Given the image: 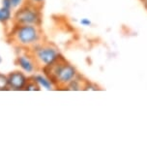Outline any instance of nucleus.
I'll list each match as a JSON object with an SVG mask.
<instances>
[{
  "label": "nucleus",
  "instance_id": "obj_1",
  "mask_svg": "<svg viewBox=\"0 0 147 148\" xmlns=\"http://www.w3.org/2000/svg\"><path fill=\"white\" fill-rule=\"evenodd\" d=\"M42 71L51 80L55 87L60 88H65L79 75L77 69L63 56L51 65L42 67Z\"/></svg>",
  "mask_w": 147,
  "mask_h": 148
},
{
  "label": "nucleus",
  "instance_id": "obj_2",
  "mask_svg": "<svg viewBox=\"0 0 147 148\" xmlns=\"http://www.w3.org/2000/svg\"><path fill=\"white\" fill-rule=\"evenodd\" d=\"M42 31L39 25L24 24L18 25L14 23V26L10 32L11 41L18 47L31 49L32 47L42 43Z\"/></svg>",
  "mask_w": 147,
  "mask_h": 148
},
{
  "label": "nucleus",
  "instance_id": "obj_3",
  "mask_svg": "<svg viewBox=\"0 0 147 148\" xmlns=\"http://www.w3.org/2000/svg\"><path fill=\"white\" fill-rule=\"evenodd\" d=\"M42 8L36 7L25 2L23 6L16 9L13 15V23L18 25L32 24V25H41L42 23Z\"/></svg>",
  "mask_w": 147,
  "mask_h": 148
},
{
  "label": "nucleus",
  "instance_id": "obj_4",
  "mask_svg": "<svg viewBox=\"0 0 147 148\" xmlns=\"http://www.w3.org/2000/svg\"><path fill=\"white\" fill-rule=\"evenodd\" d=\"M36 62L41 67L49 66L62 56L54 45L40 43L30 49Z\"/></svg>",
  "mask_w": 147,
  "mask_h": 148
},
{
  "label": "nucleus",
  "instance_id": "obj_5",
  "mask_svg": "<svg viewBox=\"0 0 147 148\" xmlns=\"http://www.w3.org/2000/svg\"><path fill=\"white\" fill-rule=\"evenodd\" d=\"M15 63L26 75H33L38 67V64L30 51L29 52L24 51L18 53L16 57Z\"/></svg>",
  "mask_w": 147,
  "mask_h": 148
},
{
  "label": "nucleus",
  "instance_id": "obj_6",
  "mask_svg": "<svg viewBox=\"0 0 147 148\" xmlns=\"http://www.w3.org/2000/svg\"><path fill=\"white\" fill-rule=\"evenodd\" d=\"M8 76V84L9 89L11 90H24L27 82L29 77L26 76L25 73H23L21 70H16V71L11 72Z\"/></svg>",
  "mask_w": 147,
  "mask_h": 148
},
{
  "label": "nucleus",
  "instance_id": "obj_7",
  "mask_svg": "<svg viewBox=\"0 0 147 148\" xmlns=\"http://www.w3.org/2000/svg\"><path fill=\"white\" fill-rule=\"evenodd\" d=\"M31 77L37 82V84L40 86V88L46 89V90L49 91L52 90L55 87L53 83L51 82V80L45 74H33Z\"/></svg>",
  "mask_w": 147,
  "mask_h": 148
},
{
  "label": "nucleus",
  "instance_id": "obj_8",
  "mask_svg": "<svg viewBox=\"0 0 147 148\" xmlns=\"http://www.w3.org/2000/svg\"><path fill=\"white\" fill-rule=\"evenodd\" d=\"M85 80H82V77L77 75L76 79H74L71 82H69L67 85H66L65 89L66 90H72V91H79L81 90L83 88V84H84Z\"/></svg>",
  "mask_w": 147,
  "mask_h": 148
},
{
  "label": "nucleus",
  "instance_id": "obj_9",
  "mask_svg": "<svg viewBox=\"0 0 147 148\" xmlns=\"http://www.w3.org/2000/svg\"><path fill=\"white\" fill-rule=\"evenodd\" d=\"M11 9H7L4 7H0V23L8 24L9 22L13 21V14Z\"/></svg>",
  "mask_w": 147,
  "mask_h": 148
},
{
  "label": "nucleus",
  "instance_id": "obj_10",
  "mask_svg": "<svg viewBox=\"0 0 147 148\" xmlns=\"http://www.w3.org/2000/svg\"><path fill=\"white\" fill-rule=\"evenodd\" d=\"M24 90H26V91H39V90H41V88H40V86L37 84V82L32 79V77H29V79L26 83Z\"/></svg>",
  "mask_w": 147,
  "mask_h": 148
},
{
  "label": "nucleus",
  "instance_id": "obj_11",
  "mask_svg": "<svg viewBox=\"0 0 147 148\" xmlns=\"http://www.w3.org/2000/svg\"><path fill=\"white\" fill-rule=\"evenodd\" d=\"M9 84H8V76L0 73V91L8 90Z\"/></svg>",
  "mask_w": 147,
  "mask_h": 148
},
{
  "label": "nucleus",
  "instance_id": "obj_12",
  "mask_svg": "<svg viewBox=\"0 0 147 148\" xmlns=\"http://www.w3.org/2000/svg\"><path fill=\"white\" fill-rule=\"evenodd\" d=\"M82 90H94V91H96V90H99V87H98V85H96L92 82L85 80L84 84H83Z\"/></svg>",
  "mask_w": 147,
  "mask_h": 148
},
{
  "label": "nucleus",
  "instance_id": "obj_13",
  "mask_svg": "<svg viewBox=\"0 0 147 148\" xmlns=\"http://www.w3.org/2000/svg\"><path fill=\"white\" fill-rule=\"evenodd\" d=\"M27 3L31 4V5H34L36 7H39V8H42L43 7L44 3H45L46 0H25Z\"/></svg>",
  "mask_w": 147,
  "mask_h": 148
},
{
  "label": "nucleus",
  "instance_id": "obj_14",
  "mask_svg": "<svg viewBox=\"0 0 147 148\" xmlns=\"http://www.w3.org/2000/svg\"><path fill=\"white\" fill-rule=\"evenodd\" d=\"M14 9H18L24 4V0H11Z\"/></svg>",
  "mask_w": 147,
  "mask_h": 148
},
{
  "label": "nucleus",
  "instance_id": "obj_15",
  "mask_svg": "<svg viewBox=\"0 0 147 148\" xmlns=\"http://www.w3.org/2000/svg\"><path fill=\"white\" fill-rule=\"evenodd\" d=\"M79 23L81 24L82 26H85V27L92 25V21H91L90 19H89V18H81V19L79 21Z\"/></svg>",
  "mask_w": 147,
  "mask_h": 148
},
{
  "label": "nucleus",
  "instance_id": "obj_16",
  "mask_svg": "<svg viewBox=\"0 0 147 148\" xmlns=\"http://www.w3.org/2000/svg\"><path fill=\"white\" fill-rule=\"evenodd\" d=\"M1 3H2V7L7 8V9L14 10L13 5H12V1H11V0H2Z\"/></svg>",
  "mask_w": 147,
  "mask_h": 148
},
{
  "label": "nucleus",
  "instance_id": "obj_17",
  "mask_svg": "<svg viewBox=\"0 0 147 148\" xmlns=\"http://www.w3.org/2000/svg\"><path fill=\"white\" fill-rule=\"evenodd\" d=\"M141 2L143 3L144 7H145V9L147 10V0H141Z\"/></svg>",
  "mask_w": 147,
  "mask_h": 148
},
{
  "label": "nucleus",
  "instance_id": "obj_18",
  "mask_svg": "<svg viewBox=\"0 0 147 148\" xmlns=\"http://www.w3.org/2000/svg\"><path fill=\"white\" fill-rule=\"evenodd\" d=\"M2 62V57H1V55H0V64H1Z\"/></svg>",
  "mask_w": 147,
  "mask_h": 148
}]
</instances>
